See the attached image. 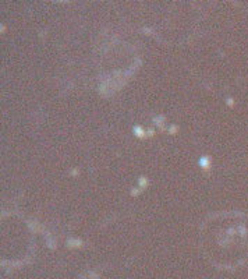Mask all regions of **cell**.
Masks as SVG:
<instances>
[{"instance_id": "1", "label": "cell", "mask_w": 248, "mask_h": 279, "mask_svg": "<svg viewBox=\"0 0 248 279\" xmlns=\"http://www.w3.org/2000/svg\"><path fill=\"white\" fill-rule=\"evenodd\" d=\"M198 165L204 169V170H209L210 169V158L206 155H202L199 159H198Z\"/></svg>"}, {"instance_id": "2", "label": "cell", "mask_w": 248, "mask_h": 279, "mask_svg": "<svg viewBox=\"0 0 248 279\" xmlns=\"http://www.w3.org/2000/svg\"><path fill=\"white\" fill-rule=\"evenodd\" d=\"M132 133L135 137H138V138H145L146 137V131L144 130V127H141V126H134L132 127Z\"/></svg>"}, {"instance_id": "3", "label": "cell", "mask_w": 248, "mask_h": 279, "mask_svg": "<svg viewBox=\"0 0 248 279\" xmlns=\"http://www.w3.org/2000/svg\"><path fill=\"white\" fill-rule=\"evenodd\" d=\"M149 184V182H148V179L145 177V176H142V177H140L138 179V186H140V188L142 190V188H145V187Z\"/></svg>"}, {"instance_id": "4", "label": "cell", "mask_w": 248, "mask_h": 279, "mask_svg": "<svg viewBox=\"0 0 248 279\" xmlns=\"http://www.w3.org/2000/svg\"><path fill=\"white\" fill-rule=\"evenodd\" d=\"M163 120H165V117H163L162 115H159V116H155V117H153V123L157 124V126H160V127L163 129Z\"/></svg>"}, {"instance_id": "5", "label": "cell", "mask_w": 248, "mask_h": 279, "mask_svg": "<svg viewBox=\"0 0 248 279\" xmlns=\"http://www.w3.org/2000/svg\"><path fill=\"white\" fill-rule=\"evenodd\" d=\"M169 131L171 134H176L177 131H179V126H171V127L169 129Z\"/></svg>"}, {"instance_id": "6", "label": "cell", "mask_w": 248, "mask_h": 279, "mask_svg": "<svg viewBox=\"0 0 248 279\" xmlns=\"http://www.w3.org/2000/svg\"><path fill=\"white\" fill-rule=\"evenodd\" d=\"M140 191H141V188H140V187H138V188H132V190H131V195H132V197H135Z\"/></svg>"}]
</instances>
